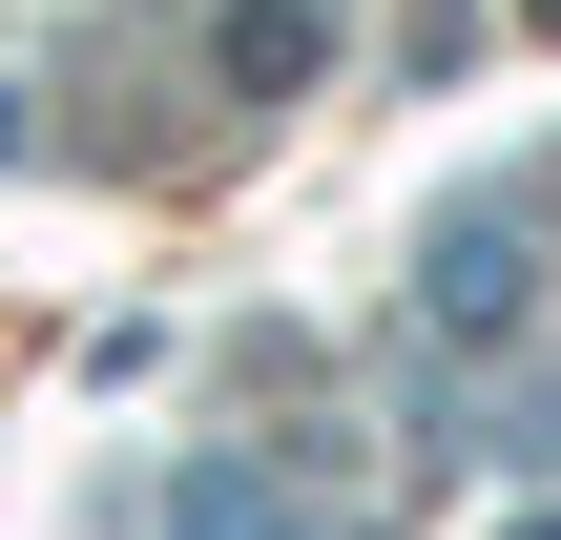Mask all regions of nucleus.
Returning <instances> with one entry per match:
<instances>
[{"instance_id": "1", "label": "nucleus", "mask_w": 561, "mask_h": 540, "mask_svg": "<svg viewBox=\"0 0 561 540\" xmlns=\"http://www.w3.org/2000/svg\"><path fill=\"white\" fill-rule=\"evenodd\" d=\"M208 62H229L250 104H291V83L333 62V21H312V0H229V21H208Z\"/></svg>"}]
</instances>
